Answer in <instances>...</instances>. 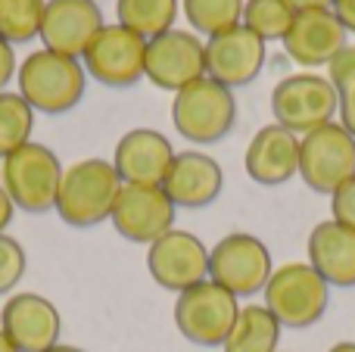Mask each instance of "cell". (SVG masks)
I'll return each mask as SVG.
<instances>
[{
  "mask_svg": "<svg viewBox=\"0 0 355 352\" xmlns=\"http://www.w3.org/2000/svg\"><path fill=\"white\" fill-rule=\"evenodd\" d=\"M19 94L35 112H47V116H62V112L75 109L85 97L87 72L81 60L53 53V50H31L22 60L16 72Z\"/></svg>",
  "mask_w": 355,
  "mask_h": 352,
  "instance_id": "obj_1",
  "label": "cell"
},
{
  "mask_svg": "<svg viewBox=\"0 0 355 352\" xmlns=\"http://www.w3.org/2000/svg\"><path fill=\"white\" fill-rule=\"evenodd\" d=\"M119 191H122V178L116 175L112 162L100 156L78 159L62 172L53 209L69 228H94L110 218Z\"/></svg>",
  "mask_w": 355,
  "mask_h": 352,
  "instance_id": "obj_2",
  "label": "cell"
},
{
  "mask_svg": "<svg viewBox=\"0 0 355 352\" xmlns=\"http://www.w3.org/2000/svg\"><path fill=\"white\" fill-rule=\"evenodd\" d=\"M62 162L47 143L28 141L10 153L0 162V187L12 206L28 215H44L56 206V193H60L62 181Z\"/></svg>",
  "mask_w": 355,
  "mask_h": 352,
  "instance_id": "obj_3",
  "label": "cell"
},
{
  "mask_svg": "<svg viewBox=\"0 0 355 352\" xmlns=\"http://www.w3.org/2000/svg\"><path fill=\"white\" fill-rule=\"evenodd\" d=\"M262 297V306L277 318L281 328L302 331L324 318L331 306V287L309 262H287L271 272Z\"/></svg>",
  "mask_w": 355,
  "mask_h": 352,
  "instance_id": "obj_4",
  "label": "cell"
},
{
  "mask_svg": "<svg viewBox=\"0 0 355 352\" xmlns=\"http://www.w3.org/2000/svg\"><path fill=\"white\" fill-rule=\"evenodd\" d=\"M237 122V100L234 91L209 75L196 78L193 85L181 87L172 100V125L178 134L190 143H218Z\"/></svg>",
  "mask_w": 355,
  "mask_h": 352,
  "instance_id": "obj_5",
  "label": "cell"
},
{
  "mask_svg": "<svg viewBox=\"0 0 355 352\" xmlns=\"http://www.w3.org/2000/svg\"><path fill=\"white\" fill-rule=\"evenodd\" d=\"M237 315H240L237 297L227 293L225 287H218L215 281L193 284L190 290L178 293V299H175L178 334L202 349L225 346Z\"/></svg>",
  "mask_w": 355,
  "mask_h": 352,
  "instance_id": "obj_6",
  "label": "cell"
},
{
  "mask_svg": "<svg viewBox=\"0 0 355 352\" xmlns=\"http://www.w3.org/2000/svg\"><path fill=\"white\" fill-rule=\"evenodd\" d=\"M271 272H275V262H271L268 247L246 231H234L209 249V281L225 287L237 299L262 293Z\"/></svg>",
  "mask_w": 355,
  "mask_h": 352,
  "instance_id": "obj_7",
  "label": "cell"
},
{
  "mask_svg": "<svg viewBox=\"0 0 355 352\" xmlns=\"http://www.w3.org/2000/svg\"><path fill=\"white\" fill-rule=\"evenodd\" d=\"M271 112L275 122L293 131L296 137L334 122L337 116V91L327 75L296 72L287 75L271 91Z\"/></svg>",
  "mask_w": 355,
  "mask_h": 352,
  "instance_id": "obj_8",
  "label": "cell"
},
{
  "mask_svg": "<svg viewBox=\"0 0 355 352\" xmlns=\"http://www.w3.org/2000/svg\"><path fill=\"white\" fill-rule=\"evenodd\" d=\"M300 178L315 193H334L343 181L355 178V137L340 122L300 137Z\"/></svg>",
  "mask_w": 355,
  "mask_h": 352,
  "instance_id": "obj_9",
  "label": "cell"
},
{
  "mask_svg": "<svg viewBox=\"0 0 355 352\" xmlns=\"http://www.w3.org/2000/svg\"><path fill=\"white\" fill-rule=\"evenodd\" d=\"M144 62H147V37L119 22L103 25L81 56L85 72L106 87L137 85L144 78Z\"/></svg>",
  "mask_w": 355,
  "mask_h": 352,
  "instance_id": "obj_10",
  "label": "cell"
},
{
  "mask_svg": "<svg viewBox=\"0 0 355 352\" xmlns=\"http://www.w3.org/2000/svg\"><path fill=\"white\" fill-rule=\"evenodd\" d=\"M175 203L159 184H122L110 222L131 243H153L175 228Z\"/></svg>",
  "mask_w": 355,
  "mask_h": 352,
  "instance_id": "obj_11",
  "label": "cell"
},
{
  "mask_svg": "<svg viewBox=\"0 0 355 352\" xmlns=\"http://www.w3.org/2000/svg\"><path fill=\"white\" fill-rule=\"evenodd\" d=\"M147 272L162 290L184 293L209 281V247L190 231L172 228L147 247Z\"/></svg>",
  "mask_w": 355,
  "mask_h": 352,
  "instance_id": "obj_12",
  "label": "cell"
},
{
  "mask_svg": "<svg viewBox=\"0 0 355 352\" xmlns=\"http://www.w3.org/2000/svg\"><path fill=\"white\" fill-rule=\"evenodd\" d=\"M206 75V44L200 35L184 28H172L166 35L147 41V62L144 78H150L162 91L178 94Z\"/></svg>",
  "mask_w": 355,
  "mask_h": 352,
  "instance_id": "obj_13",
  "label": "cell"
},
{
  "mask_svg": "<svg viewBox=\"0 0 355 352\" xmlns=\"http://www.w3.org/2000/svg\"><path fill=\"white\" fill-rule=\"evenodd\" d=\"M265 69V41L246 25L206 37V75L225 87H246Z\"/></svg>",
  "mask_w": 355,
  "mask_h": 352,
  "instance_id": "obj_14",
  "label": "cell"
},
{
  "mask_svg": "<svg viewBox=\"0 0 355 352\" xmlns=\"http://www.w3.org/2000/svg\"><path fill=\"white\" fill-rule=\"evenodd\" d=\"M0 331L19 352H47L60 343V309L41 293H12L0 309Z\"/></svg>",
  "mask_w": 355,
  "mask_h": 352,
  "instance_id": "obj_15",
  "label": "cell"
},
{
  "mask_svg": "<svg viewBox=\"0 0 355 352\" xmlns=\"http://www.w3.org/2000/svg\"><path fill=\"white\" fill-rule=\"evenodd\" d=\"M103 25V10L97 0H47L37 37L44 41V50L81 60Z\"/></svg>",
  "mask_w": 355,
  "mask_h": 352,
  "instance_id": "obj_16",
  "label": "cell"
},
{
  "mask_svg": "<svg viewBox=\"0 0 355 352\" xmlns=\"http://www.w3.org/2000/svg\"><path fill=\"white\" fill-rule=\"evenodd\" d=\"M349 31L340 25L334 10H296L287 35H284V53L302 69L327 66L340 50L346 47Z\"/></svg>",
  "mask_w": 355,
  "mask_h": 352,
  "instance_id": "obj_17",
  "label": "cell"
},
{
  "mask_svg": "<svg viewBox=\"0 0 355 352\" xmlns=\"http://www.w3.org/2000/svg\"><path fill=\"white\" fill-rule=\"evenodd\" d=\"M159 187L175 203V209H206L218 200L225 187V172L218 159H212L202 150H184V153H175Z\"/></svg>",
  "mask_w": 355,
  "mask_h": 352,
  "instance_id": "obj_18",
  "label": "cell"
},
{
  "mask_svg": "<svg viewBox=\"0 0 355 352\" xmlns=\"http://www.w3.org/2000/svg\"><path fill=\"white\" fill-rule=\"evenodd\" d=\"M175 159V147L156 128H131L119 137L112 168L122 184H162L168 166Z\"/></svg>",
  "mask_w": 355,
  "mask_h": 352,
  "instance_id": "obj_19",
  "label": "cell"
},
{
  "mask_svg": "<svg viewBox=\"0 0 355 352\" xmlns=\"http://www.w3.org/2000/svg\"><path fill=\"white\" fill-rule=\"evenodd\" d=\"M243 168L256 184L281 187L300 175V137L284 125L271 122L252 134L243 156Z\"/></svg>",
  "mask_w": 355,
  "mask_h": 352,
  "instance_id": "obj_20",
  "label": "cell"
},
{
  "mask_svg": "<svg viewBox=\"0 0 355 352\" xmlns=\"http://www.w3.org/2000/svg\"><path fill=\"white\" fill-rule=\"evenodd\" d=\"M309 265L327 281V287H355V231L334 218L318 222L309 234Z\"/></svg>",
  "mask_w": 355,
  "mask_h": 352,
  "instance_id": "obj_21",
  "label": "cell"
},
{
  "mask_svg": "<svg viewBox=\"0 0 355 352\" xmlns=\"http://www.w3.org/2000/svg\"><path fill=\"white\" fill-rule=\"evenodd\" d=\"M281 324L265 306H240L231 334L225 340V352H277L281 346Z\"/></svg>",
  "mask_w": 355,
  "mask_h": 352,
  "instance_id": "obj_22",
  "label": "cell"
},
{
  "mask_svg": "<svg viewBox=\"0 0 355 352\" xmlns=\"http://www.w3.org/2000/svg\"><path fill=\"white\" fill-rule=\"evenodd\" d=\"M116 16L119 25L153 41L175 28L178 0H116Z\"/></svg>",
  "mask_w": 355,
  "mask_h": 352,
  "instance_id": "obj_23",
  "label": "cell"
},
{
  "mask_svg": "<svg viewBox=\"0 0 355 352\" xmlns=\"http://www.w3.org/2000/svg\"><path fill=\"white\" fill-rule=\"evenodd\" d=\"M35 109L19 91H0V162L31 141Z\"/></svg>",
  "mask_w": 355,
  "mask_h": 352,
  "instance_id": "obj_24",
  "label": "cell"
},
{
  "mask_svg": "<svg viewBox=\"0 0 355 352\" xmlns=\"http://www.w3.org/2000/svg\"><path fill=\"white\" fill-rule=\"evenodd\" d=\"M190 28L212 37L243 22V0H181Z\"/></svg>",
  "mask_w": 355,
  "mask_h": 352,
  "instance_id": "obj_25",
  "label": "cell"
},
{
  "mask_svg": "<svg viewBox=\"0 0 355 352\" xmlns=\"http://www.w3.org/2000/svg\"><path fill=\"white\" fill-rule=\"evenodd\" d=\"M296 10L290 0H243V22L252 35H259L265 44L284 41Z\"/></svg>",
  "mask_w": 355,
  "mask_h": 352,
  "instance_id": "obj_26",
  "label": "cell"
},
{
  "mask_svg": "<svg viewBox=\"0 0 355 352\" xmlns=\"http://www.w3.org/2000/svg\"><path fill=\"white\" fill-rule=\"evenodd\" d=\"M47 0H0V37L6 44H25L41 35Z\"/></svg>",
  "mask_w": 355,
  "mask_h": 352,
  "instance_id": "obj_27",
  "label": "cell"
},
{
  "mask_svg": "<svg viewBox=\"0 0 355 352\" xmlns=\"http://www.w3.org/2000/svg\"><path fill=\"white\" fill-rule=\"evenodd\" d=\"M327 78L337 91V116L340 125L355 137V44H346L331 62Z\"/></svg>",
  "mask_w": 355,
  "mask_h": 352,
  "instance_id": "obj_28",
  "label": "cell"
},
{
  "mask_svg": "<svg viewBox=\"0 0 355 352\" xmlns=\"http://www.w3.org/2000/svg\"><path fill=\"white\" fill-rule=\"evenodd\" d=\"M25 268H28V256L22 243L10 234H0V297L16 290V284L25 278Z\"/></svg>",
  "mask_w": 355,
  "mask_h": 352,
  "instance_id": "obj_29",
  "label": "cell"
},
{
  "mask_svg": "<svg viewBox=\"0 0 355 352\" xmlns=\"http://www.w3.org/2000/svg\"><path fill=\"white\" fill-rule=\"evenodd\" d=\"M331 218L337 225H343V228L355 231V178L343 181L331 193Z\"/></svg>",
  "mask_w": 355,
  "mask_h": 352,
  "instance_id": "obj_30",
  "label": "cell"
},
{
  "mask_svg": "<svg viewBox=\"0 0 355 352\" xmlns=\"http://www.w3.org/2000/svg\"><path fill=\"white\" fill-rule=\"evenodd\" d=\"M19 72L16 66V53H12V44H6L3 37H0V91H6V85H10V78Z\"/></svg>",
  "mask_w": 355,
  "mask_h": 352,
  "instance_id": "obj_31",
  "label": "cell"
},
{
  "mask_svg": "<svg viewBox=\"0 0 355 352\" xmlns=\"http://www.w3.org/2000/svg\"><path fill=\"white\" fill-rule=\"evenodd\" d=\"M331 10H334V16L340 19V25L355 35V0H334Z\"/></svg>",
  "mask_w": 355,
  "mask_h": 352,
  "instance_id": "obj_32",
  "label": "cell"
},
{
  "mask_svg": "<svg viewBox=\"0 0 355 352\" xmlns=\"http://www.w3.org/2000/svg\"><path fill=\"white\" fill-rule=\"evenodd\" d=\"M12 212H16V206H12V200L6 197V191L0 187V234H6V225L12 222Z\"/></svg>",
  "mask_w": 355,
  "mask_h": 352,
  "instance_id": "obj_33",
  "label": "cell"
},
{
  "mask_svg": "<svg viewBox=\"0 0 355 352\" xmlns=\"http://www.w3.org/2000/svg\"><path fill=\"white\" fill-rule=\"evenodd\" d=\"M293 10H327L334 0H290Z\"/></svg>",
  "mask_w": 355,
  "mask_h": 352,
  "instance_id": "obj_34",
  "label": "cell"
},
{
  "mask_svg": "<svg viewBox=\"0 0 355 352\" xmlns=\"http://www.w3.org/2000/svg\"><path fill=\"white\" fill-rule=\"evenodd\" d=\"M327 352H355V343H349V340H340V343H334Z\"/></svg>",
  "mask_w": 355,
  "mask_h": 352,
  "instance_id": "obj_35",
  "label": "cell"
},
{
  "mask_svg": "<svg viewBox=\"0 0 355 352\" xmlns=\"http://www.w3.org/2000/svg\"><path fill=\"white\" fill-rule=\"evenodd\" d=\"M47 352H87V349H81V346H69V343H56L53 349H47Z\"/></svg>",
  "mask_w": 355,
  "mask_h": 352,
  "instance_id": "obj_36",
  "label": "cell"
},
{
  "mask_svg": "<svg viewBox=\"0 0 355 352\" xmlns=\"http://www.w3.org/2000/svg\"><path fill=\"white\" fill-rule=\"evenodd\" d=\"M0 352H19V349L10 343V337H6L3 331H0Z\"/></svg>",
  "mask_w": 355,
  "mask_h": 352,
  "instance_id": "obj_37",
  "label": "cell"
},
{
  "mask_svg": "<svg viewBox=\"0 0 355 352\" xmlns=\"http://www.w3.org/2000/svg\"><path fill=\"white\" fill-rule=\"evenodd\" d=\"M277 352H281V349H277Z\"/></svg>",
  "mask_w": 355,
  "mask_h": 352,
  "instance_id": "obj_38",
  "label": "cell"
}]
</instances>
